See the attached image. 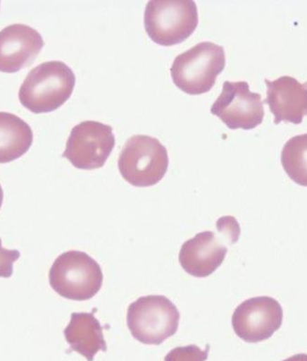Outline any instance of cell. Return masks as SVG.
Masks as SVG:
<instances>
[{
  "mask_svg": "<svg viewBox=\"0 0 307 361\" xmlns=\"http://www.w3.org/2000/svg\"><path fill=\"white\" fill-rule=\"evenodd\" d=\"M282 361H307V354H296Z\"/></svg>",
  "mask_w": 307,
  "mask_h": 361,
  "instance_id": "18",
  "label": "cell"
},
{
  "mask_svg": "<svg viewBox=\"0 0 307 361\" xmlns=\"http://www.w3.org/2000/svg\"><path fill=\"white\" fill-rule=\"evenodd\" d=\"M20 252L18 250H8L2 246L0 238V278L8 279L13 274V264L19 260Z\"/></svg>",
  "mask_w": 307,
  "mask_h": 361,
  "instance_id": "17",
  "label": "cell"
},
{
  "mask_svg": "<svg viewBox=\"0 0 307 361\" xmlns=\"http://www.w3.org/2000/svg\"><path fill=\"white\" fill-rule=\"evenodd\" d=\"M225 67V52L221 45L201 42L174 59L170 73L177 88L188 94L208 92Z\"/></svg>",
  "mask_w": 307,
  "mask_h": 361,
  "instance_id": "2",
  "label": "cell"
},
{
  "mask_svg": "<svg viewBox=\"0 0 307 361\" xmlns=\"http://www.w3.org/2000/svg\"><path fill=\"white\" fill-rule=\"evenodd\" d=\"M210 345H207L206 350H201L195 345L177 347L168 352L165 361H206L208 359Z\"/></svg>",
  "mask_w": 307,
  "mask_h": 361,
  "instance_id": "16",
  "label": "cell"
},
{
  "mask_svg": "<svg viewBox=\"0 0 307 361\" xmlns=\"http://www.w3.org/2000/svg\"><path fill=\"white\" fill-rule=\"evenodd\" d=\"M180 319L176 305L162 295L141 297L128 307L129 330L134 339L144 345H161L175 335Z\"/></svg>",
  "mask_w": 307,
  "mask_h": 361,
  "instance_id": "6",
  "label": "cell"
},
{
  "mask_svg": "<svg viewBox=\"0 0 307 361\" xmlns=\"http://www.w3.org/2000/svg\"><path fill=\"white\" fill-rule=\"evenodd\" d=\"M49 281L53 290L65 299L88 300L101 290L104 274L97 261L86 252L68 251L54 262Z\"/></svg>",
  "mask_w": 307,
  "mask_h": 361,
  "instance_id": "4",
  "label": "cell"
},
{
  "mask_svg": "<svg viewBox=\"0 0 307 361\" xmlns=\"http://www.w3.org/2000/svg\"><path fill=\"white\" fill-rule=\"evenodd\" d=\"M267 98L263 104L275 114V123L282 121L301 124L307 116V81L301 83L296 78L282 76L275 80H265Z\"/></svg>",
  "mask_w": 307,
  "mask_h": 361,
  "instance_id": "12",
  "label": "cell"
},
{
  "mask_svg": "<svg viewBox=\"0 0 307 361\" xmlns=\"http://www.w3.org/2000/svg\"><path fill=\"white\" fill-rule=\"evenodd\" d=\"M64 335L70 350L88 361L94 360L99 351H107L102 326L93 312H73Z\"/></svg>",
  "mask_w": 307,
  "mask_h": 361,
  "instance_id": "13",
  "label": "cell"
},
{
  "mask_svg": "<svg viewBox=\"0 0 307 361\" xmlns=\"http://www.w3.org/2000/svg\"><path fill=\"white\" fill-rule=\"evenodd\" d=\"M114 146L115 137L113 128L88 120L72 129L63 157L68 159L77 169H99L104 166Z\"/></svg>",
  "mask_w": 307,
  "mask_h": 361,
  "instance_id": "7",
  "label": "cell"
},
{
  "mask_svg": "<svg viewBox=\"0 0 307 361\" xmlns=\"http://www.w3.org/2000/svg\"><path fill=\"white\" fill-rule=\"evenodd\" d=\"M40 32L26 24L15 23L0 31V71L16 73L32 64L44 47Z\"/></svg>",
  "mask_w": 307,
  "mask_h": 361,
  "instance_id": "11",
  "label": "cell"
},
{
  "mask_svg": "<svg viewBox=\"0 0 307 361\" xmlns=\"http://www.w3.org/2000/svg\"><path fill=\"white\" fill-rule=\"evenodd\" d=\"M240 236L239 224L234 226L222 238L213 231H203L183 243L179 260L180 266L195 278H207L212 275L224 262L227 254V246L224 239L237 243Z\"/></svg>",
  "mask_w": 307,
  "mask_h": 361,
  "instance_id": "10",
  "label": "cell"
},
{
  "mask_svg": "<svg viewBox=\"0 0 307 361\" xmlns=\"http://www.w3.org/2000/svg\"><path fill=\"white\" fill-rule=\"evenodd\" d=\"M284 311L275 299L269 296L251 298L234 310L232 326L245 342L258 343L272 338L282 326Z\"/></svg>",
  "mask_w": 307,
  "mask_h": 361,
  "instance_id": "9",
  "label": "cell"
},
{
  "mask_svg": "<svg viewBox=\"0 0 307 361\" xmlns=\"http://www.w3.org/2000/svg\"><path fill=\"white\" fill-rule=\"evenodd\" d=\"M170 158L158 138L135 135L123 147L118 159L120 173L130 185L149 188L161 182L167 173Z\"/></svg>",
  "mask_w": 307,
  "mask_h": 361,
  "instance_id": "5",
  "label": "cell"
},
{
  "mask_svg": "<svg viewBox=\"0 0 307 361\" xmlns=\"http://www.w3.org/2000/svg\"><path fill=\"white\" fill-rule=\"evenodd\" d=\"M281 161L294 182L307 186V133L294 135L284 144Z\"/></svg>",
  "mask_w": 307,
  "mask_h": 361,
  "instance_id": "15",
  "label": "cell"
},
{
  "mask_svg": "<svg viewBox=\"0 0 307 361\" xmlns=\"http://www.w3.org/2000/svg\"><path fill=\"white\" fill-rule=\"evenodd\" d=\"M3 200H4V192H3L1 185H0V209H1L2 207Z\"/></svg>",
  "mask_w": 307,
  "mask_h": 361,
  "instance_id": "19",
  "label": "cell"
},
{
  "mask_svg": "<svg viewBox=\"0 0 307 361\" xmlns=\"http://www.w3.org/2000/svg\"><path fill=\"white\" fill-rule=\"evenodd\" d=\"M230 129L249 130L263 121V102L260 93L252 92L246 81H225L219 97L211 107Z\"/></svg>",
  "mask_w": 307,
  "mask_h": 361,
  "instance_id": "8",
  "label": "cell"
},
{
  "mask_svg": "<svg viewBox=\"0 0 307 361\" xmlns=\"http://www.w3.org/2000/svg\"><path fill=\"white\" fill-rule=\"evenodd\" d=\"M76 85L73 71L62 61H47L32 68L19 92L20 102L35 114L53 112L70 98Z\"/></svg>",
  "mask_w": 307,
  "mask_h": 361,
  "instance_id": "1",
  "label": "cell"
},
{
  "mask_svg": "<svg viewBox=\"0 0 307 361\" xmlns=\"http://www.w3.org/2000/svg\"><path fill=\"white\" fill-rule=\"evenodd\" d=\"M33 133L16 114L0 112V164L22 157L32 145Z\"/></svg>",
  "mask_w": 307,
  "mask_h": 361,
  "instance_id": "14",
  "label": "cell"
},
{
  "mask_svg": "<svg viewBox=\"0 0 307 361\" xmlns=\"http://www.w3.org/2000/svg\"><path fill=\"white\" fill-rule=\"evenodd\" d=\"M144 28L156 44L170 47L182 43L198 25L194 0H150L144 16Z\"/></svg>",
  "mask_w": 307,
  "mask_h": 361,
  "instance_id": "3",
  "label": "cell"
}]
</instances>
